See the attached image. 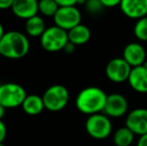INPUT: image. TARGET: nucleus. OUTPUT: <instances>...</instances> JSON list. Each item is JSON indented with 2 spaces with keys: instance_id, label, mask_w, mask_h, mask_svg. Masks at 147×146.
I'll return each instance as SVG.
<instances>
[{
  "instance_id": "1",
  "label": "nucleus",
  "mask_w": 147,
  "mask_h": 146,
  "mask_svg": "<svg viewBox=\"0 0 147 146\" xmlns=\"http://www.w3.org/2000/svg\"><path fill=\"white\" fill-rule=\"evenodd\" d=\"M30 49V41L24 33L17 30L6 31L0 41V54L2 57L17 60L25 57Z\"/></svg>"
},
{
  "instance_id": "2",
  "label": "nucleus",
  "mask_w": 147,
  "mask_h": 146,
  "mask_svg": "<svg viewBox=\"0 0 147 146\" xmlns=\"http://www.w3.org/2000/svg\"><path fill=\"white\" fill-rule=\"evenodd\" d=\"M107 94L96 86L85 87L77 94L75 106L79 112L86 115H93L103 112L106 103Z\"/></svg>"
},
{
  "instance_id": "3",
  "label": "nucleus",
  "mask_w": 147,
  "mask_h": 146,
  "mask_svg": "<svg viewBox=\"0 0 147 146\" xmlns=\"http://www.w3.org/2000/svg\"><path fill=\"white\" fill-rule=\"evenodd\" d=\"M69 91L61 84L49 86L42 95L45 109L51 112H58L64 109L69 102Z\"/></svg>"
},
{
  "instance_id": "4",
  "label": "nucleus",
  "mask_w": 147,
  "mask_h": 146,
  "mask_svg": "<svg viewBox=\"0 0 147 146\" xmlns=\"http://www.w3.org/2000/svg\"><path fill=\"white\" fill-rule=\"evenodd\" d=\"M26 96L27 93L20 84L13 82L0 84V104L6 109L21 106Z\"/></svg>"
},
{
  "instance_id": "5",
  "label": "nucleus",
  "mask_w": 147,
  "mask_h": 146,
  "mask_svg": "<svg viewBox=\"0 0 147 146\" xmlns=\"http://www.w3.org/2000/svg\"><path fill=\"white\" fill-rule=\"evenodd\" d=\"M68 33L56 25L47 27L40 37V45L47 52H58L68 43Z\"/></svg>"
},
{
  "instance_id": "6",
  "label": "nucleus",
  "mask_w": 147,
  "mask_h": 146,
  "mask_svg": "<svg viewBox=\"0 0 147 146\" xmlns=\"http://www.w3.org/2000/svg\"><path fill=\"white\" fill-rule=\"evenodd\" d=\"M85 130L90 137L94 139H105L111 134L112 123L103 112L89 115L85 122Z\"/></svg>"
},
{
  "instance_id": "7",
  "label": "nucleus",
  "mask_w": 147,
  "mask_h": 146,
  "mask_svg": "<svg viewBox=\"0 0 147 146\" xmlns=\"http://www.w3.org/2000/svg\"><path fill=\"white\" fill-rule=\"evenodd\" d=\"M81 12L76 6L59 7L56 14L53 17L54 25L58 26L66 31H69L70 29L81 23Z\"/></svg>"
},
{
  "instance_id": "8",
  "label": "nucleus",
  "mask_w": 147,
  "mask_h": 146,
  "mask_svg": "<svg viewBox=\"0 0 147 146\" xmlns=\"http://www.w3.org/2000/svg\"><path fill=\"white\" fill-rule=\"evenodd\" d=\"M132 67L122 57L113 58L107 63L105 74L111 82L122 83L128 81Z\"/></svg>"
},
{
  "instance_id": "9",
  "label": "nucleus",
  "mask_w": 147,
  "mask_h": 146,
  "mask_svg": "<svg viewBox=\"0 0 147 146\" xmlns=\"http://www.w3.org/2000/svg\"><path fill=\"white\" fill-rule=\"evenodd\" d=\"M128 111V101L120 93H112L107 95L103 113L108 117L119 118L125 115Z\"/></svg>"
},
{
  "instance_id": "10",
  "label": "nucleus",
  "mask_w": 147,
  "mask_h": 146,
  "mask_svg": "<svg viewBox=\"0 0 147 146\" xmlns=\"http://www.w3.org/2000/svg\"><path fill=\"white\" fill-rule=\"evenodd\" d=\"M125 126L135 135L147 134V109L136 108L128 113L125 120Z\"/></svg>"
},
{
  "instance_id": "11",
  "label": "nucleus",
  "mask_w": 147,
  "mask_h": 146,
  "mask_svg": "<svg viewBox=\"0 0 147 146\" xmlns=\"http://www.w3.org/2000/svg\"><path fill=\"white\" fill-rule=\"evenodd\" d=\"M122 58L133 68L146 62V51L144 47L138 42L128 43L123 49Z\"/></svg>"
},
{
  "instance_id": "12",
  "label": "nucleus",
  "mask_w": 147,
  "mask_h": 146,
  "mask_svg": "<svg viewBox=\"0 0 147 146\" xmlns=\"http://www.w3.org/2000/svg\"><path fill=\"white\" fill-rule=\"evenodd\" d=\"M39 0H13L11 11L19 19L27 20L37 15Z\"/></svg>"
},
{
  "instance_id": "13",
  "label": "nucleus",
  "mask_w": 147,
  "mask_h": 146,
  "mask_svg": "<svg viewBox=\"0 0 147 146\" xmlns=\"http://www.w3.org/2000/svg\"><path fill=\"white\" fill-rule=\"evenodd\" d=\"M120 9L130 19H140L147 16V0H122Z\"/></svg>"
},
{
  "instance_id": "14",
  "label": "nucleus",
  "mask_w": 147,
  "mask_h": 146,
  "mask_svg": "<svg viewBox=\"0 0 147 146\" xmlns=\"http://www.w3.org/2000/svg\"><path fill=\"white\" fill-rule=\"evenodd\" d=\"M128 83L134 91L138 93H147V67L140 65L131 69Z\"/></svg>"
},
{
  "instance_id": "15",
  "label": "nucleus",
  "mask_w": 147,
  "mask_h": 146,
  "mask_svg": "<svg viewBox=\"0 0 147 146\" xmlns=\"http://www.w3.org/2000/svg\"><path fill=\"white\" fill-rule=\"evenodd\" d=\"M21 107L26 114L31 116L40 114L45 109L42 96H39L37 94H27Z\"/></svg>"
},
{
  "instance_id": "16",
  "label": "nucleus",
  "mask_w": 147,
  "mask_h": 146,
  "mask_svg": "<svg viewBox=\"0 0 147 146\" xmlns=\"http://www.w3.org/2000/svg\"><path fill=\"white\" fill-rule=\"evenodd\" d=\"M68 33V40L69 42L73 43L74 45H83L87 43L91 37V31L90 29L84 24L80 23L77 26L73 27L67 31Z\"/></svg>"
},
{
  "instance_id": "17",
  "label": "nucleus",
  "mask_w": 147,
  "mask_h": 146,
  "mask_svg": "<svg viewBox=\"0 0 147 146\" xmlns=\"http://www.w3.org/2000/svg\"><path fill=\"white\" fill-rule=\"evenodd\" d=\"M25 32L30 37H41L44 31L46 30V23L42 16L35 15L29 19L25 20Z\"/></svg>"
},
{
  "instance_id": "18",
  "label": "nucleus",
  "mask_w": 147,
  "mask_h": 146,
  "mask_svg": "<svg viewBox=\"0 0 147 146\" xmlns=\"http://www.w3.org/2000/svg\"><path fill=\"white\" fill-rule=\"evenodd\" d=\"M134 134L128 127H120L113 135V142L116 146H130L133 143Z\"/></svg>"
},
{
  "instance_id": "19",
  "label": "nucleus",
  "mask_w": 147,
  "mask_h": 146,
  "mask_svg": "<svg viewBox=\"0 0 147 146\" xmlns=\"http://www.w3.org/2000/svg\"><path fill=\"white\" fill-rule=\"evenodd\" d=\"M59 6L54 0H39L38 12L45 17H54Z\"/></svg>"
},
{
  "instance_id": "20",
  "label": "nucleus",
  "mask_w": 147,
  "mask_h": 146,
  "mask_svg": "<svg viewBox=\"0 0 147 146\" xmlns=\"http://www.w3.org/2000/svg\"><path fill=\"white\" fill-rule=\"evenodd\" d=\"M133 33L140 41H147V16L136 21L133 28Z\"/></svg>"
},
{
  "instance_id": "21",
  "label": "nucleus",
  "mask_w": 147,
  "mask_h": 146,
  "mask_svg": "<svg viewBox=\"0 0 147 146\" xmlns=\"http://www.w3.org/2000/svg\"><path fill=\"white\" fill-rule=\"evenodd\" d=\"M84 6H85L86 11L89 14H92V15L100 14L102 10L105 8L100 0H87Z\"/></svg>"
},
{
  "instance_id": "22",
  "label": "nucleus",
  "mask_w": 147,
  "mask_h": 146,
  "mask_svg": "<svg viewBox=\"0 0 147 146\" xmlns=\"http://www.w3.org/2000/svg\"><path fill=\"white\" fill-rule=\"evenodd\" d=\"M59 7H66V6H76L77 0H54Z\"/></svg>"
},
{
  "instance_id": "23",
  "label": "nucleus",
  "mask_w": 147,
  "mask_h": 146,
  "mask_svg": "<svg viewBox=\"0 0 147 146\" xmlns=\"http://www.w3.org/2000/svg\"><path fill=\"white\" fill-rule=\"evenodd\" d=\"M6 135H7V127L3 121L0 120V143H3L6 138Z\"/></svg>"
},
{
  "instance_id": "24",
  "label": "nucleus",
  "mask_w": 147,
  "mask_h": 146,
  "mask_svg": "<svg viewBox=\"0 0 147 146\" xmlns=\"http://www.w3.org/2000/svg\"><path fill=\"white\" fill-rule=\"evenodd\" d=\"M102 2V4L104 5V7H115V6H120L122 0H100Z\"/></svg>"
},
{
  "instance_id": "25",
  "label": "nucleus",
  "mask_w": 147,
  "mask_h": 146,
  "mask_svg": "<svg viewBox=\"0 0 147 146\" xmlns=\"http://www.w3.org/2000/svg\"><path fill=\"white\" fill-rule=\"evenodd\" d=\"M13 0H0V10L11 9Z\"/></svg>"
},
{
  "instance_id": "26",
  "label": "nucleus",
  "mask_w": 147,
  "mask_h": 146,
  "mask_svg": "<svg viewBox=\"0 0 147 146\" xmlns=\"http://www.w3.org/2000/svg\"><path fill=\"white\" fill-rule=\"evenodd\" d=\"M75 49H76V45H74L73 43H71V42L68 41V43L65 45V47H64L63 50L65 51L66 53H68V54H72V53L75 51Z\"/></svg>"
},
{
  "instance_id": "27",
  "label": "nucleus",
  "mask_w": 147,
  "mask_h": 146,
  "mask_svg": "<svg viewBox=\"0 0 147 146\" xmlns=\"http://www.w3.org/2000/svg\"><path fill=\"white\" fill-rule=\"evenodd\" d=\"M137 146H147V134L139 137L137 142Z\"/></svg>"
},
{
  "instance_id": "28",
  "label": "nucleus",
  "mask_w": 147,
  "mask_h": 146,
  "mask_svg": "<svg viewBox=\"0 0 147 146\" xmlns=\"http://www.w3.org/2000/svg\"><path fill=\"white\" fill-rule=\"evenodd\" d=\"M6 33V31L4 30V27H3V25H2V23L0 22V41H1V39L3 38V36H4V34Z\"/></svg>"
},
{
  "instance_id": "29",
  "label": "nucleus",
  "mask_w": 147,
  "mask_h": 146,
  "mask_svg": "<svg viewBox=\"0 0 147 146\" xmlns=\"http://www.w3.org/2000/svg\"><path fill=\"white\" fill-rule=\"evenodd\" d=\"M5 111H6V108H4L3 106L0 104V120H2V118H3L4 115H5Z\"/></svg>"
},
{
  "instance_id": "30",
  "label": "nucleus",
  "mask_w": 147,
  "mask_h": 146,
  "mask_svg": "<svg viewBox=\"0 0 147 146\" xmlns=\"http://www.w3.org/2000/svg\"><path fill=\"white\" fill-rule=\"evenodd\" d=\"M87 0H77V5H85Z\"/></svg>"
},
{
  "instance_id": "31",
  "label": "nucleus",
  "mask_w": 147,
  "mask_h": 146,
  "mask_svg": "<svg viewBox=\"0 0 147 146\" xmlns=\"http://www.w3.org/2000/svg\"><path fill=\"white\" fill-rule=\"evenodd\" d=\"M0 146H5V145H4L3 143H0Z\"/></svg>"
},
{
  "instance_id": "32",
  "label": "nucleus",
  "mask_w": 147,
  "mask_h": 146,
  "mask_svg": "<svg viewBox=\"0 0 147 146\" xmlns=\"http://www.w3.org/2000/svg\"><path fill=\"white\" fill-rule=\"evenodd\" d=\"M1 57H2V56H1V54H0V59H1Z\"/></svg>"
}]
</instances>
